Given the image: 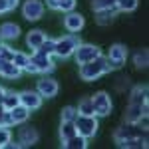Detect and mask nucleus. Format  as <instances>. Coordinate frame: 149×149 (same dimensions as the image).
Segmentation results:
<instances>
[{
  "instance_id": "1",
  "label": "nucleus",
  "mask_w": 149,
  "mask_h": 149,
  "mask_svg": "<svg viewBox=\"0 0 149 149\" xmlns=\"http://www.w3.org/2000/svg\"><path fill=\"white\" fill-rule=\"evenodd\" d=\"M109 72V66H107V58L97 56L95 60L88 62V64H81L80 66V78L84 81H93L97 78H102L103 74Z\"/></svg>"
},
{
  "instance_id": "2",
  "label": "nucleus",
  "mask_w": 149,
  "mask_h": 149,
  "mask_svg": "<svg viewBox=\"0 0 149 149\" xmlns=\"http://www.w3.org/2000/svg\"><path fill=\"white\" fill-rule=\"evenodd\" d=\"M80 46V38L76 34H66L62 36V38H58L56 40V50H54V56L62 58V60H66V58L74 56V50Z\"/></svg>"
},
{
  "instance_id": "3",
  "label": "nucleus",
  "mask_w": 149,
  "mask_h": 149,
  "mask_svg": "<svg viewBox=\"0 0 149 149\" xmlns=\"http://www.w3.org/2000/svg\"><path fill=\"white\" fill-rule=\"evenodd\" d=\"M74 125H76L80 135H84L86 139H92L97 133L100 123H97V115H80L78 113V117L74 119Z\"/></svg>"
},
{
  "instance_id": "4",
  "label": "nucleus",
  "mask_w": 149,
  "mask_h": 149,
  "mask_svg": "<svg viewBox=\"0 0 149 149\" xmlns=\"http://www.w3.org/2000/svg\"><path fill=\"white\" fill-rule=\"evenodd\" d=\"M131 137H147V129L139 125V123H131L125 121L123 125H119L113 133V141H121V139H131Z\"/></svg>"
},
{
  "instance_id": "5",
  "label": "nucleus",
  "mask_w": 149,
  "mask_h": 149,
  "mask_svg": "<svg viewBox=\"0 0 149 149\" xmlns=\"http://www.w3.org/2000/svg\"><path fill=\"white\" fill-rule=\"evenodd\" d=\"M97 56H102V50L97 46H93V44H81L74 50V58H76V62L78 64H88V62H92V60H95Z\"/></svg>"
},
{
  "instance_id": "6",
  "label": "nucleus",
  "mask_w": 149,
  "mask_h": 149,
  "mask_svg": "<svg viewBox=\"0 0 149 149\" xmlns=\"http://www.w3.org/2000/svg\"><path fill=\"white\" fill-rule=\"evenodd\" d=\"M93 107H95V115L97 117H105V115L111 113V107H113V102H111V95L107 92H97L95 95H92Z\"/></svg>"
},
{
  "instance_id": "7",
  "label": "nucleus",
  "mask_w": 149,
  "mask_h": 149,
  "mask_svg": "<svg viewBox=\"0 0 149 149\" xmlns=\"http://www.w3.org/2000/svg\"><path fill=\"white\" fill-rule=\"evenodd\" d=\"M30 62L36 66V72L38 74H50V72H54V60L52 56H46V54H42V52H32L30 54Z\"/></svg>"
},
{
  "instance_id": "8",
  "label": "nucleus",
  "mask_w": 149,
  "mask_h": 149,
  "mask_svg": "<svg viewBox=\"0 0 149 149\" xmlns=\"http://www.w3.org/2000/svg\"><path fill=\"white\" fill-rule=\"evenodd\" d=\"M22 16L30 22H36L44 16V4L40 0H26L22 4Z\"/></svg>"
},
{
  "instance_id": "9",
  "label": "nucleus",
  "mask_w": 149,
  "mask_h": 149,
  "mask_svg": "<svg viewBox=\"0 0 149 149\" xmlns=\"http://www.w3.org/2000/svg\"><path fill=\"white\" fill-rule=\"evenodd\" d=\"M38 139H40V135H38L36 127L24 125V123H22L20 131H18V143H20L22 147H32L34 143H38Z\"/></svg>"
},
{
  "instance_id": "10",
  "label": "nucleus",
  "mask_w": 149,
  "mask_h": 149,
  "mask_svg": "<svg viewBox=\"0 0 149 149\" xmlns=\"http://www.w3.org/2000/svg\"><path fill=\"white\" fill-rule=\"evenodd\" d=\"M143 115H149V103L147 102L141 103V105H137V103H129V105H127V109H125V121L137 123Z\"/></svg>"
},
{
  "instance_id": "11",
  "label": "nucleus",
  "mask_w": 149,
  "mask_h": 149,
  "mask_svg": "<svg viewBox=\"0 0 149 149\" xmlns=\"http://www.w3.org/2000/svg\"><path fill=\"white\" fill-rule=\"evenodd\" d=\"M58 90H60L58 81L50 80V78H42L36 84V92L40 93L42 97H54V95H58Z\"/></svg>"
},
{
  "instance_id": "12",
  "label": "nucleus",
  "mask_w": 149,
  "mask_h": 149,
  "mask_svg": "<svg viewBox=\"0 0 149 149\" xmlns=\"http://www.w3.org/2000/svg\"><path fill=\"white\" fill-rule=\"evenodd\" d=\"M20 95V103H22L24 107H28L30 111H34L38 109L40 105H42V95L38 92H32V90H26V92L18 93Z\"/></svg>"
},
{
  "instance_id": "13",
  "label": "nucleus",
  "mask_w": 149,
  "mask_h": 149,
  "mask_svg": "<svg viewBox=\"0 0 149 149\" xmlns=\"http://www.w3.org/2000/svg\"><path fill=\"white\" fill-rule=\"evenodd\" d=\"M84 24H86V20H84V16L78 14V12H68L66 18H64V26H66V30L72 32V34L80 32L81 28H84Z\"/></svg>"
},
{
  "instance_id": "14",
  "label": "nucleus",
  "mask_w": 149,
  "mask_h": 149,
  "mask_svg": "<svg viewBox=\"0 0 149 149\" xmlns=\"http://www.w3.org/2000/svg\"><path fill=\"white\" fill-rule=\"evenodd\" d=\"M0 76L6 80H16L22 76V70L18 68L12 60H0Z\"/></svg>"
},
{
  "instance_id": "15",
  "label": "nucleus",
  "mask_w": 149,
  "mask_h": 149,
  "mask_svg": "<svg viewBox=\"0 0 149 149\" xmlns=\"http://www.w3.org/2000/svg\"><path fill=\"white\" fill-rule=\"evenodd\" d=\"M46 38H48V36H46L44 30H30L28 36H26V44H28V48H32V52H36L38 48L44 44Z\"/></svg>"
},
{
  "instance_id": "16",
  "label": "nucleus",
  "mask_w": 149,
  "mask_h": 149,
  "mask_svg": "<svg viewBox=\"0 0 149 149\" xmlns=\"http://www.w3.org/2000/svg\"><path fill=\"white\" fill-rule=\"evenodd\" d=\"M20 36V26L14 22L0 24V40H16Z\"/></svg>"
},
{
  "instance_id": "17",
  "label": "nucleus",
  "mask_w": 149,
  "mask_h": 149,
  "mask_svg": "<svg viewBox=\"0 0 149 149\" xmlns=\"http://www.w3.org/2000/svg\"><path fill=\"white\" fill-rule=\"evenodd\" d=\"M115 145L121 147V149H145V147H147V137L121 139V141H115Z\"/></svg>"
},
{
  "instance_id": "18",
  "label": "nucleus",
  "mask_w": 149,
  "mask_h": 149,
  "mask_svg": "<svg viewBox=\"0 0 149 149\" xmlns=\"http://www.w3.org/2000/svg\"><path fill=\"white\" fill-rule=\"evenodd\" d=\"M149 90L147 86H135L133 90H131V93H129V103H137V105H141V103L147 102V95Z\"/></svg>"
},
{
  "instance_id": "19",
  "label": "nucleus",
  "mask_w": 149,
  "mask_h": 149,
  "mask_svg": "<svg viewBox=\"0 0 149 149\" xmlns=\"http://www.w3.org/2000/svg\"><path fill=\"white\" fill-rule=\"evenodd\" d=\"M12 113V119H14V125H22L28 121V117H30V109L28 107H24L22 103H18L14 109H10Z\"/></svg>"
},
{
  "instance_id": "20",
  "label": "nucleus",
  "mask_w": 149,
  "mask_h": 149,
  "mask_svg": "<svg viewBox=\"0 0 149 149\" xmlns=\"http://www.w3.org/2000/svg\"><path fill=\"white\" fill-rule=\"evenodd\" d=\"M76 133H78V129L74 125V121H62L60 123V141L62 143H66L68 139H72Z\"/></svg>"
},
{
  "instance_id": "21",
  "label": "nucleus",
  "mask_w": 149,
  "mask_h": 149,
  "mask_svg": "<svg viewBox=\"0 0 149 149\" xmlns=\"http://www.w3.org/2000/svg\"><path fill=\"white\" fill-rule=\"evenodd\" d=\"M109 60H113V62H119V64H123L127 58V48L123 44H113V46L109 48V54H107Z\"/></svg>"
},
{
  "instance_id": "22",
  "label": "nucleus",
  "mask_w": 149,
  "mask_h": 149,
  "mask_svg": "<svg viewBox=\"0 0 149 149\" xmlns=\"http://www.w3.org/2000/svg\"><path fill=\"white\" fill-rule=\"evenodd\" d=\"M115 8H105V10H97L95 12V22L100 26H109L113 22V16H115Z\"/></svg>"
},
{
  "instance_id": "23",
  "label": "nucleus",
  "mask_w": 149,
  "mask_h": 149,
  "mask_svg": "<svg viewBox=\"0 0 149 149\" xmlns=\"http://www.w3.org/2000/svg\"><path fill=\"white\" fill-rule=\"evenodd\" d=\"M88 141H90V139H86L84 135L76 133L72 139H68L66 143H62V147H66V149H86L88 147Z\"/></svg>"
},
{
  "instance_id": "24",
  "label": "nucleus",
  "mask_w": 149,
  "mask_h": 149,
  "mask_svg": "<svg viewBox=\"0 0 149 149\" xmlns=\"http://www.w3.org/2000/svg\"><path fill=\"white\" fill-rule=\"evenodd\" d=\"M133 64H135V68L139 70H145L149 66V50L147 48H141L135 52V56H133Z\"/></svg>"
},
{
  "instance_id": "25",
  "label": "nucleus",
  "mask_w": 149,
  "mask_h": 149,
  "mask_svg": "<svg viewBox=\"0 0 149 149\" xmlns=\"http://www.w3.org/2000/svg\"><path fill=\"white\" fill-rule=\"evenodd\" d=\"M76 109H78L80 115H95V107H93L92 97H81Z\"/></svg>"
},
{
  "instance_id": "26",
  "label": "nucleus",
  "mask_w": 149,
  "mask_h": 149,
  "mask_svg": "<svg viewBox=\"0 0 149 149\" xmlns=\"http://www.w3.org/2000/svg\"><path fill=\"white\" fill-rule=\"evenodd\" d=\"M18 103H20V95H18L16 92H8V90H6L4 97H2V105H4V109L10 111V109H14Z\"/></svg>"
},
{
  "instance_id": "27",
  "label": "nucleus",
  "mask_w": 149,
  "mask_h": 149,
  "mask_svg": "<svg viewBox=\"0 0 149 149\" xmlns=\"http://www.w3.org/2000/svg\"><path fill=\"white\" fill-rule=\"evenodd\" d=\"M139 0H117L115 2V10H121V12H133L137 8Z\"/></svg>"
},
{
  "instance_id": "28",
  "label": "nucleus",
  "mask_w": 149,
  "mask_h": 149,
  "mask_svg": "<svg viewBox=\"0 0 149 149\" xmlns=\"http://www.w3.org/2000/svg\"><path fill=\"white\" fill-rule=\"evenodd\" d=\"M12 62H14V64L24 72V68H26V66H28V62H30V56H28V54H24V52H14Z\"/></svg>"
},
{
  "instance_id": "29",
  "label": "nucleus",
  "mask_w": 149,
  "mask_h": 149,
  "mask_svg": "<svg viewBox=\"0 0 149 149\" xmlns=\"http://www.w3.org/2000/svg\"><path fill=\"white\" fill-rule=\"evenodd\" d=\"M115 2L117 0H92V8L93 12L105 10V8H115Z\"/></svg>"
},
{
  "instance_id": "30",
  "label": "nucleus",
  "mask_w": 149,
  "mask_h": 149,
  "mask_svg": "<svg viewBox=\"0 0 149 149\" xmlns=\"http://www.w3.org/2000/svg\"><path fill=\"white\" fill-rule=\"evenodd\" d=\"M54 50H56V40H52V38H46L44 44L38 48V52H42L46 56H54Z\"/></svg>"
},
{
  "instance_id": "31",
  "label": "nucleus",
  "mask_w": 149,
  "mask_h": 149,
  "mask_svg": "<svg viewBox=\"0 0 149 149\" xmlns=\"http://www.w3.org/2000/svg\"><path fill=\"white\" fill-rule=\"evenodd\" d=\"M10 141H12L10 127L0 125V149H2V147H8V143H10Z\"/></svg>"
},
{
  "instance_id": "32",
  "label": "nucleus",
  "mask_w": 149,
  "mask_h": 149,
  "mask_svg": "<svg viewBox=\"0 0 149 149\" xmlns=\"http://www.w3.org/2000/svg\"><path fill=\"white\" fill-rule=\"evenodd\" d=\"M76 117H78V109H76V107L66 105V107L62 109V121H74Z\"/></svg>"
},
{
  "instance_id": "33",
  "label": "nucleus",
  "mask_w": 149,
  "mask_h": 149,
  "mask_svg": "<svg viewBox=\"0 0 149 149\" xmlns=\"http://www.w3.org/2000/svg\"><path fill=\"white\" fill-rule=\"evenodd\" d=\"M14 52H16V50L12 46L0 42V60H12V58H14Z\"/></svg>"
},
{
  "instance_id": "34",
  "label": "nucleus",
  "mask_w": 149,
  "mask_h": 149,
  "mask_svg": "<svg viewBox=\"0 0 149 149\" xmlns=\"http://www.w3.org/2000/svg\"><path fill=\"white\" fill-rule=\"evenodd\" d=\"M76 8V0H58V10L60 12H74Z\"/></svg>"
},
{
  "instance_id": "35",
  "label": "nucleus",
  "mask_w": 149,
  "mask_h": 149,
  "mask_svg": "<svg viewBox=\"0 0 149 149\" xmlns=\"http://www.w3.org/2000/svg\"><path fill=\"white\" fill-rule=\"evenodd\" d=\"M16 6H18V0H0V14L12 12Z\"/></svg>"
},
{
  "instance_id": "36",
  "label": "nucleus",
  "mask_w": 149,
  "mask_h": 149,
  "mask_svg": "<svg viewBox=\"0 0 149 149\" xmlns=\"http://www.w3.org/2000/svg\"><path fill=\"white\" fill-rule=\"evenodd\" d=\"M0 125H6V127H14V119H12V113L6 109L4 115H2V119H0Z\"/></svg>"
},
{
  "instance_id": "37",
  "label": "nucleus",
  "mask_w": 149,
  "mask_h": 149,
  "mask_svg": "<svg viewBox=\"0 0 149 149\" xmlns=\"http://www.w3.org/2000/svg\"><path fill=\"white\" fill-rule=\"evenodd\" d=\"M24 72H28V74H38V72H36V66L32 64V62H28V66L24 68Z\"/></svg>"
},
{
  "instance_id": "38",
  "label": "nucleus",
  "mask_w": 149,
  "mask_h": 149,
  "mask_svg": "<svg viewBox=\"0 0 149 149\" xmlns=\"http://www.w3.org/2000/svg\"><path fill=\"white\" fill-rule=\"evenodd\" d=\"M46 4L50 10H58V0H46Z\"/></svg>"
},
{
  "instance_id": "39",
  "label": "nucleus",
  "mask_w": 149,
  "mask_h": 149,
  "mask_svg": "<svg viewBox=\"0 0 149 149\" xmlns=\"http://www.w3.org/2000/svg\"><path fill=\"white\" fill-rule=\"evenodd\" d=\"M4 93H6V90H4V88H0V103H2V97H4Z\"/></svg>"
},
{
  "instance_id": "40",
  "label": "nucleus",
  "mask_w": 149,
  "mask_h": 149,
  "mask_svg": "<svg viewBox=\"0 0 149 149\" xmlns=\"http://www.w3.org/2000/svg\"><path fill=\"white\" fill-rule=\"evenodd\" d=\"M4 111H6V109H4V105L0 103V119H2V115H4Z\"/></svg>"
}]
</instances>
